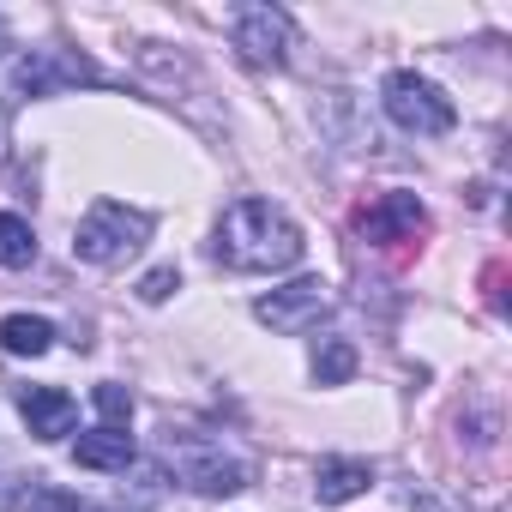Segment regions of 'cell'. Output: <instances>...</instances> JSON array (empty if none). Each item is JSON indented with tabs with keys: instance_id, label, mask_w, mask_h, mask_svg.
<instances>
[{
	"instance_id": "cell-1",
	"label": "cell",
	"mask_w": 512,
	"mask_h": 512,
	"mask_svg": "<svg viewBox=\"0 0 512 512\" xmlns=\"http://www.w3.org/2000/svg\"><path fill=\"white\" fill-rule=\"evenodd\" d=\"M217 260L229 272H290L302 260V229L272 199H235L217 223Z\"/></svg>"
},
{
	"instance_id": "cell-2",
	"label": "cell",
	"mask_w": 512,
	"mask_h": 512,
	"mask_svg": "<svg viewBox=\"0 0 512 512\" xmlns=\"http://www.w3.org/2000/svg\"><path fill=\"white\" fill-rule=\"evenodd\" d=\"M145 241H151V217L145 211H133L121 199H97L85 211L79 235H73V253H79L85 266H127Z\"/></svg>"
},
{
	"instance_id": "cell-3",
	"label": "cell",
	"mask_w": 512,
	"mask_h": 512,
	"mask_svg": "<svg viewBox=\"0 0 512 512\" xmlns=\"http://www.w3.org/2000/svg\"><path fill=\"white\" fill-rule=\"evenodd\" d=\"M380 103H386V115H392L398 127H410V133H452V121H458L452 97H446L440 85H428L422 73H386Z\"/></svg>"
},
{
	"instance_id": "cell-4",
	"label": "cell",
	"mask_w": 512,
	"mask_h": 512,
	"mask_svg": "<svg viewBox=\"0 0 512 512\" xmlns=\"http://www.w3.org/2000/svg\"><path fill=\"white\" fill-rule=\"evenodd\" d=\"M97 79L103 73L85 55H73V49H37V55H25L13 67V91H25V97H49L61 85H97Z\"/></svg>"
},
{
	"instance_id": "cell-5",
	"label": "cell",
	"mask_w": 512,
	"mask_h": 512,
	"mask_svg": "<svg viewBox=\"0 0 512 512\" xmlns=\"http://www.w3.org/2000/svg\"><path fill=\"white\" fill-rule=\"evenodd\" d=\"M326 308H332V296H326L320 278H296V284H284V290H272V296L253 302L260 326H272V332H308Z\"/></svg>"
},
{
	"instance_id": "cell-6",
	"label": "cell",
	"mask_w": 512,
	"mask_h": 512,
	"mask_svg": "<svg viewBox=\"0 0 512 512\" xmlns=\"http://www.w3.org/2000/svg\"><path fill=\"white\" fill-rule=\"evenodd\" d=\"M235 49L247 67H284L290 55V19L278 7H241L235 13Z\"/></svg>"
},
{
	"instance_id": "cell-7",
	"label": "cell",
	"mask_w": 512,
	"mask_h": 512,
	"mask_svg": "<svg viewBox=\"0 0 512 512\" xmlns=\"http://www.w3.org/2000/svg\"><path fill=\"white\" fill-rule=\"evenodd\" d=\"M356 229H362L374 247H392V241H416V235L428 229V211H422L416 193H380V199L356 217Z\"/></svg>"
},
{
	"instance_id": "cell-8",
	"label": "cell",
	"mask_w": 512,
	"mask_h": 512,
	"mask_svg": "<svg viewBox=\"0 0 512 512\" xmlns=\"http://www.w3.org/2000/svg\"><path fill=\"white\" fill-rule=\"evenodd\" d=\"M19 410H25V422H31L37 440L73 434V416H79V404H73L61 386H25V392H19Z\"/></svg>"
},
{
	"instance_id": "cell-9",
	"label": "cell",
	"mask_w": 512,
	"mask_h": 512,
	"mask_svg": "<svg viewBox=\"0 0 512 512\" xmlns=\"http://www.w3.org/2000/svg\"><path fill=\"white\" fill-rule=\"evenodd\" d=\"M368 488H374V470H368L362 458H326L320 476H314L320 506H344V500H356V494H368Z\"/></svg>"
},
{
	"instance_id": "cell-10",
	"label": "cell",
	"mask_w": 512,
	"mask_h": 512,
	"mask_svg": "<svg viewBox=\"0 0 512 512\" xmlns=\"http://www.w3.org/2000/svg\"><path fill=\"white\" fill-rule=\"evenodd\" d=\"M73 458L85 470H127L133 464V434L127 428H97V434H79Z\"/></svg>"
},
{
	"instance_id": "cell-11",
	"label": "cell",
	"mask_w": 512,
	"mask_h": 512,
	"mask_svg": "<svg viewBox=\"0 0 512 512\" xmlns=\"http://www.w3.org/2000/svg\"><path fill=\"white\" fill-rule=\"evenodd\" d=\"M49 344H55V326L37 320V314H7L0 320V350L7 356H43Z\"/></svg>"
},
{
	"instance_id": "cell-12",
	"label": "cell",
	"mask_w": 512,
	"mask_h": 512,
	"mask_svg": "<svg viewBox=\"0 0 512 512\" xmlns=\"http://www.w3.org/2000/svg\"><path fill=\"white\" fill-rule=\"evenodd\" d=\"M187 482L199 494H241L253 482V470L241 458H205V464H187Z\"/></svg>"
},
{
	"instance_id": "cell-13",
	"label": "cell",
	"mask_w": 512,
	"mask_h": 512,
	"mask_svg": "<svg viewBox=\"0 0 512 512\" xmlns=\"http://www.w3.org/2000/svg\"><path fill=\"white\" fill-rule=\"evenodd\" d=\"M37 260V235H31V223L19 217V211H0V266L7 272H25Z\"/></svg>"
},
{
	"instance_id": "cell-14",
	"label": "cell",
	"mask_w": 512,
	"mask_h": 512,
	"mask_svg": "<svg viewBox=\"0 0 512 512\" xmlns=\"http://www.w3.org/2000/svg\"><path fill=\"white\" fill-rule=\"evenodd\" d=\"M350 374H356V350H350L344 338H326V344L314 350V380H320V386H350Z\"/></svg>"
},
{
	"instance_id": "cell-15",
	"label": "cell",
	"mask_w": 512,
	"mask_h": 512,
	"mask_svg": "<svg viewBox=\"0 0 512 512\" xmlns=\"http://www.w3.org/2000/svg\"><path fill=\"white\" fill-rule=\"evenodd\" d=\"M91 404H97L103 428H127V422H133V392H127V386H115V380H109V386H97V392H91Z\"/></svg>"
},
{
	"instance_id": "cell-16",
	"label": "cell",
	"mask_w": 512,
	"mask_h": 512,
	"mask_svg": "<svg viewBox=\"0 0 512 512\" xmlns=\"http://www.w3.org/2000/svg\"><path fill=\"white\" fill-rule=\"evenodd\" d=\"M175 290H181V272L175 266H157V272L139 278V302H169Z\"/></svg>"
},
{
	"instance_id": "cell-17",
	"label": "cell",
	"mask_w": 512,
	"mask_h": 512,
	"mask_svg": "<svg viewBox=\"0 0 512 512\" xmlns=\"http://www.w3.org/2000/svg\"><path fill=\"white\" fill-rule=\"evenodd\" d=\"M19 494H25V482H19L13 470H0V512H7V506H13Z\"/></svg>"
},
{
	"instance_id": "cell-18",
	"label": "cell",
	"mask_w": 512,
	"mask_h": 512,
	"mask_svg": "<svg viewBox=\"0 0 512 512\" xmlns=\"http://www.w3.org/2000/svg\"><path fill=\"white\" fill-rule=\"evenodd\" d=\"M7 43H13V37H7V19H0V49H7Z\"/></svg>"
}]
</instances>
